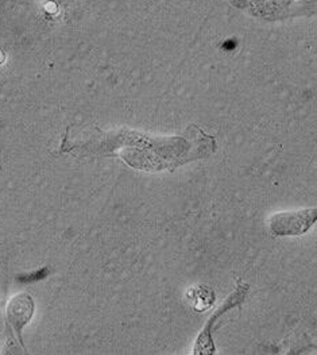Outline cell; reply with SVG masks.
I'll return each instance as SVG.
<instances>
[{"label": "cell", "mask_w": 317, "mask_h": 355, "mask_svg": "<svg viewBox=\"0 0 317 355\" xmlns=\"http://www.w3.org/2000/svg\"><path fill=\"white\" fill-rule=\"evenodd\" d=\"M248 285L242 282L241 279H238L237 282V289L232 295H230L224 303L220 305L219 309L208 319L204 330L201 331L200 336L197 338V342H196L195 346V354H214L215 353V346H214V342H212V331H214V326L215 323L219 320L220 316L230 311L231 308H235L238 305L242 304L244 302V297L248 292Z\"/></svg>", "instance_id": "obj_2"}, {"label": "cell", "mask_w": 317, "mask_h": 355, "mask_svg": "<svg viewBox=\"0 0 317 355\" xmlns=\"http://www.w3.org/2000/svg\"><path fill=\"white\" fill-rule=\"evenodd\" d=\"M35 303L33 297L27 293H19L14 296L6 305V323L17 336L24 353H27V350L22 338V330L33 319Z\"/></svg>", "instance_id": "obj_3"}, {"label": "cell", "mask_w": 317, "mask_h": 355, "mask_svg": "<svg viewBox=\"0 0 317 355\" xmlns=\"http://www.w3.org/2000/svg\"><path fill=\"white\" fill-rule=\"evenodd\" d=\"M48 273H49V269L45 268V269H42V270H40V272H37V273H33V275H30V276H25V277L21 276L19 279H22L24 282H34L35 279L38 281V279H44Z\"/></svg>", "instance_id": "obj_4"}, {"label": "cell", "mask_w": 317, "mask_h": 355, "mask_svg": "<svg viewBox=\"0 0 317 355\" xmlns=\"http://www.w3.org/2000/svg\"><path fill=\"white\" fill-rule=\"evenodd\" d=\"M316 219V208L278 212L270 218L268 227L277 236H297L308 232Z\"/></svg>", "instance_id": "obj_1"}, {"label": "cell", "mask_w": 317, "mask_h": 355, "mask_svg": "<svg viewBox=\"0 0 317 355\" xmlns=\"http://www.w3.org/2000/svg\"><path fill=\"white\" fill-rule=\"evenodd\" d=\"M235 46H237V44H235L234 41H227V42H224V45H223L224 49H234Z\"/></svg>", "instance_id": "obj_5"}]
</instances>
